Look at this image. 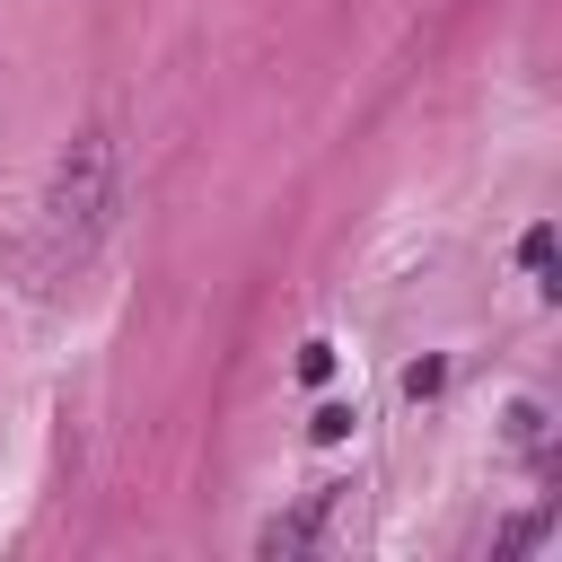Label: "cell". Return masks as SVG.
Wrapping results in <instances>:
<instances>
[{
  "mask_svg": "<svg viewBox=\"0 0 562 562\" xmlns=\"http://www.w3.org/2000/svg\"><path fill=\"white\" fill-rule=\"evenodd\" d=\"M114 211H123V140H114L105 123H88V132L61 149V167H53V193H44V255H53V263H88L97 237L114 228Z\"/></svg>",
  "mask_w": 562,
  "mask_h": 562,
  "instance_id": "6da1fadb",
  "label": "cell"
},
{
  "mask_svg": "<svg viewBox=\"0 0 562 562\" xmlns=\"http://www.w3.org/2000/svg\"><path fill=\"white\" fill-rule=\"evenodd\" d=\"M334 501H342V492L325 483V492H307L299 509H281V518H263V536H255V553H272V562H281V553H307V544L325 536V518H334Z\"/></svg>",
  "mask_w": 562,
  "mask_h": 562,
  "instance_id": "7a4b0ae2",
  "label": "cell"
},
{
  "mask_svg": "<svg viewBox=\"0 0 562 562\" xmlns=\"http://www.w3.org/2000/svg\"><path fill=\"white\" fill-rule=\"evenodd\" d=\"M509 448L518 457H544V404H527V395L509 404Z\"/></svg>",
  "mask_w": 562,
  "mask_h": 562,
  "instance_id": "3957f363",
  "label": "cell"
},
{
  "mask_svg": "<svg viewBox=\"0 0 562 562\" xmlns=\"http://www.w3.org/2000/svg\"><path fill=\"white\" fill-rule=\"evenodd\" d=\"M518 255H527V272H536V281H553V228H527V246H518Z\"/></svg>",
  "mask_w": 562,
  "mask_h": 562,
  "instance_id": "277c9868",
  "label": "cell"
}]
</instances>
